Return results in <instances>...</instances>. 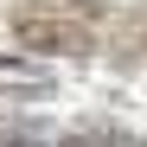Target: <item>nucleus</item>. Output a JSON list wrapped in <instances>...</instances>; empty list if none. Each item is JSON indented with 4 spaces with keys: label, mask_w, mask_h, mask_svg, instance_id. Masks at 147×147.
Instances as JSON below:
<instances>
[{
    "label": "nucleus",
    "mask_w": 147,
    "mask_h": 147,
    "mask_svg": "<svg viewBox=\"0 0 147 147\" xmlns=\"http://www.w3.org/2000/svg\"><path fill=\"white\" fill-rule=\"evenodd\" d=\"M13 38L51 58H96L102 51V0H19Z\"/></svg>",
    "instance_id": "f257e3e1"
},
{
    "label": "nucleus",
    "mask_w": 147,
    "mask_h": 147,
    "mask_svg": "<svg viewBox=\"0 0 147 147\" xmlns=\"http://www.w3.org/2000/svg\"><path fill=\"white\" fill-rule=\"evenodd\" d=\"M102 58L121 70L147 64V0H102Z\"/></svg>",
    "instance_id": "f03ea898"
},
{
    "label": "nucleus",
    "mask_w": 147,
    "mask_h": 147,
    "mask_svg": "<svg viewBox=\"0 0 147 147\" xmlns=\"http://www.w3.org/2000/svg\"><path fill=\"white\" fill-rule=\"evenodd\" d=\"M51 90H58V77L45 64L19 58V51H0V96H51Z\"/></svg>",
    "instance_id": "7ed1b4c3"
},
{
    "label": "nucleus",
    "mask_w": 147,
    "mask_h": 147,
    "mask_svg": "<svg viewBox=\"0 0 147 147\" xmlns=\"http://www.w3.org/2000/svg\"><path fill=\"white\" fill-rule=\"evenodd\" d=\"M64 147H147V141L128 134V128L109 121V115H90V121H77V128H64Z\"/></svg>",
    "instance_id": "20e7f679"
},
{
    "label": "nucleus",
    "mask_w": 147,
    "mask_h": 147,
    "mask_svg": "<svg viewBox=\"0 0 147 147\" xmlns=\"http://www.w3.org/2000/svg\"><path fill=\"white\" fill-rule=\"evenodd\" d=\"M51 128L38 115H19V109H0V147H45Z\"/></svg>",
    "instance_id": "39448f33"
}]
</instances>
